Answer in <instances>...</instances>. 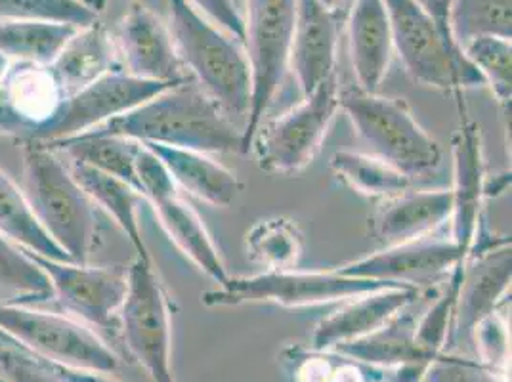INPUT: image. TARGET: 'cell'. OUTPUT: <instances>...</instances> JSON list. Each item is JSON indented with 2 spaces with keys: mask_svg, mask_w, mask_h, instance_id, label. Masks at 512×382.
Here are the masks:
<instances>
[{
  "mask_svg": "<svg viewBox=\"0 0 512 382\" xmlns=\"http://www.w3.org/2000/svg\"><path fill=\"white\" fill-rule=\"evenodd\" d=\"M88 132L209 155L241 151L243 136L222 107L192 79L163 90L125 115Z\"/></svg>",
  "mask_w": 512,
  "mask_h": 382,
  "instance_id": "1",
  "label": "cell"
},
{
  "mask_svg": "<svg viewBox=\"0 0 512 382\" xmlns=\"http://www.w3.org/2000/svg\"><path fill=\"white\" fill-rule=\"evenodd\" d=\"M22 191L50 239L75 264H88L98 239V207L64 157L41 142H23Z\"/></svg>",
  "mask_w": 512,
  "mask_h": 382,
  "instance_id": "2",
  "label": "cell"
},
{
  "mask_svg": "<svg viewBox=\"0 0 512 382\" xmlns=\"http://www.w3.org/2000/svg\"><path fill=\"white\" fill-rule=\"evenodd\" d=\"M169 31L188 77L232 119H247L251 69L245 52L190 0H169Z\"/></svg>",
  "mask_w": 512,
  "mask_h": 382,
  "instance_id": "3",
  "label": "cell"
},
{
  "mask_svg": "<svg viewBox=\"0 0 512 382\" xmlns=\"http://www.w3.org/2000/svg\"><path fill=\"white\" fill-rule=\"evenodd\" d=\"M339 104L371 155L407 178L428 176L442 165L440 144L415 121L406 102L352 86L339 94Z\"/></svg>",
  "mask_w": 512,
  "mask_h": 382,
  "instance_id": "4",
  "label": "cell"
},
{
  "mask_svg": "<svg viewBox=\"0 0 512 382\" xmlns=\"http://www.w3.org/2000/svg\"><path fill=\"white\" fill-rule=\"evenodd\" d=\"M0 335L39 360L113 375L121 358L79 319L0 300Z\"/></svg>",
  "mask_w": 512,
  "mask_h": 382,
  "instance_id": "5",
  "label": "cell"
},
{
  "mask_svg": "<svg viewBox=\"0 0 512 382\" xmlns=\"http://www.w3.org/2000/svg\"><path fill=\"white\" fill-rule=\"evenodd\" d=\"M392 44L407 75L421 85L455 92L461 98L470 86H486L463 50L415 0H384Z\"/></svg>",
  "mask_w": 512,
  "mask_h": 382,
  "instance_id": "6",
  "label": "cell"
},
{
  "mask_svg": "<svg viewBox=\"0 0 512 382\" xmlns=\"http://www.w3.org/2000/svg\"><path fill=\"white\" fill-rule=\"evenodd\" d=\"M295 18L297 0H247L243 41L251 69V107L241 130V153H249L256 130L285 81Z\"/></svg>",
  "mask_w": 512,
  "mask_h": 382,
  "instance_id": "7",
  "label": "cell"
},
{
  "mask_svg": "<svg viewBox=\"0 0 512 382\" xmlns=\"http://www.w3.org/2000/svg\"><path fill=\"white\" fill-rule=\"evenodd\" d=\"M125 300L117 323L130 356L153 382H174L171 300L153 260L134 258L127 270Z\"/></svg>",
  "mask_w": 512,
  "mask_h": 382,
  "instance_id": "8",
  "label": "cell"
},
{
  "mask_svg": "<svg viewBox=\"0 0 512 382\" xmlns=\"http://www.w3.org/2000/svg\"><path fill=\"white\" fill-rule=\"evenodd\" d=\"M394 283L375 279L346 277L333 272H297V270H266L264 274L251 277H230L218 289L201 295L207 308L243 306L272 302L283 308H306L329 302H342L360 297Z\"/></svg>",
  "mask_w": 512,
  "mask_h": 382,
  "instance_id": "9",
  "label": "cell"
},
{
  "mask_svg": "<svg viewBox=\"0 0 512 382\" xmlns=\"http://www.w3.org/2000/svg\"><path fill=\"white\" fill-rule=\"evenodd\" d=\"M339 94L335 75L304 96L299 106L268 125H260L251 142L258 167L274 174H295L306 169L318 155L341 109Z\"/></svg>",
  "mask_w": 512,
  "mask_h": 382,
  "instance_id": "10",
  "label": "cell"
},
{
  "mask_svg": "<svg viewBox=\"0 0 512 382\" xmlns=\"http://www.w3.org/2000/svg\"><path fill=\"white\" fill-rule=\"evenodd\" d=\"M171 86L174 85L144 81L125 71H111L75 94L62 98L58 106L37 123L29 140L54 144L85 134L125 115Z\"/></svg>",
  "mask_w": 512,
  "mask_h": 382,
  "instance_id": "11",
  "label": "cell"
},
{
  "mask_svg": "<svg viewBox=\"0 0 512 382\" xmlns=\"http://www.w3.org/2000/svg\"><path fill=\"white\" fill-rule=\"evenodd\" d=\"M43 270L52 300L85 325L109 329L117 321V312L127 295V270L62 262L27 251Z\"/></svg>",
  "mask_w": 512,
  "mask_h": 382,
  "instance_id": "12",
  "label": "cell"
},
{
  "mask_svg": "<svg viewBox=\"0 0 512 382\" xmlns=\"http://www.w3.org/2000/svg\"><path fill=\"white\" fill-rule=\"evenodd\" d=\"M111 39L119 65L128 75L163 85H180L190 79L172 43L169 25L150 8H130Z\"/></svg>",
  "mask_w": 512,
  "mask_h": 382,
  "instance_id": "13",
  "label": "cell"
},
{
  "mask_svg": "<svg viewBox=\"0 0 512 382\" xmlns=\"http://www.w3.org/2000/svg\"><path fill=\"white\" fill-rule=\"evenodd\" d=\"M467 256L457 245L449 241H428L417 239L402 245L386 247L375 255L363 256L360 260L348 262L335 272L346 277L375 279L394 285H430L451 274Z\"/></svg>",
  "mask_w": 512,
  "mask_h": 382,
  "instance_id": "14",
  "label": "cell"
},
{
  "mask_svg": "<svg viewBox=\"0 0 512 382\" xmlns=\"http://www.w3.org/2000/svg\"><path fill=\"white\" fill-rule=\"evenodd\" d=\"M511 239L488 249L470 251L463 262V279L453 312L449 340H469L474 325L493 314L511 289Z\"/></svg>",
  "mask_w": 512,
  "mask_h": 382,
  "instance_id": "15",
  "label": "cell"
},
{
  "mask_svg": "<svg viewBox=\"0 0 512 382\" xmlns=\"http://www.w3.org/2000/svg\"><path fill=\"white\" fill-rule=\"evenodd\" d=\"M453 213L451 241L465 256H469L474 237L484 224L486 172L480 128L467 117L453 134Z\"/></svg>",
  "mask_w": 512,
  "mask_h": 382,
  "instance_id": "16",
  "label": "cell"
},
{
  "mask_svg": "<svg viewBox=\"0 0 512 382\" xmlns=\"http://www.w3.org/2000/svg\"><path fill=\"white\" fill-rule=\"evenodd\" d=\"M342 20V16L327 10L320 0H297L289 67L297 77L302 98L337 75Z\"/></svg>",
  "mask_w": 512,
  "mask_h": 382,
  "instance_id": "17",
  "label": "cell"
},
{
  "mask_svg": "<svg viewBox=\"0 0 512 382\" xmlns=\"http://www.w3.org/2000/svg\"><path fill=\"white\" fill-rule=\"evenodd\" d=\"M419 297V287L394 285L350 298V302L316 325L310 348L329 350L342 342L362 339L383 327L386 321L400 314L407 306L415 304Z\"/></svg>",
  "mask_w": 512,
  "mask_h": 382,
  "instance_id": "18",
  "label": "cell"
},
{
  "mask_svg": "<svg viewBox=\"0 0 512 382\" xmlns=\"http://www.w3.org/2000/svg\"><path fill=\"white\" fill-rule=\"evenodd\" d=\"M350 60L365 92H379L388 73L394 44L384 0H354L348 10Z\"/></svg>",
  "mask_w": 512,
  "mask_h": 382,
  "instance_id": "19",
  "label": "cell"
},
{
  "mask_svg": "<svg viewBox=\"0 0 512 382\" xmlns=\"http://www.w3.org/2000/svg\"><path fill=\"white\" fill-rule=\"evenodd\" d=\"M451 190L406 191L386 199L375 216V235L386 245L425 239L451 220Z\"/></svg>",
  "mask_w": 512,
  "mask_h": 382,
  "instance_id": "20",
  "label": "cell"
},
{
  "mask_svg": "<svg viewBox=\"0 0 512 382\" xmlns=\"http://www.w3.org/2000/svg\"><path fill=\"white\" fill-rule=\"evenodd\" d=\"M46 69L62 98L75 94L111 71H123L119 69L113 39L100 22L77 29Z\"/></svg>",
  "mask_w": 512,
  "mask_h": 382,
  "instance_id": "21",
  "label": "cell"
},
{
  "mask_svg": "<svg viewBox=\"0 0 512 382\" xmlns=\"http://www.w3.org/2000/svg\"><path fill=\"white\" fill-rule=\"evenodd\" d=\"M144 146H148L163 161L176 186L184 188L207 205L226 209L243 190V184L234 170L226 169L222 163L214 161L209 153L161 144Z\"/></svg>",
  "mask_w": 512,
  "mask_h": 382,
  "instance_id": "22",
  "label": "cell"
},
{
  "mask_svg": "<svg viewBox=\"0 0 512 382\" xmlns=\"http://www.w3.org/2000/svg\"><path fill=\"white\" fill-rule=\"evenodd\" d=\"M413 306V304H411ZM407 306L400 314H396L390 321L377 331L365 335L362 339L342 342L335 346V352L344 358L360 361L365 365L381 367V369H398L409 367L417 373H425L428 363L427 356L421 352L415 340L417 331V316L409 312Z\"/></svg>",
  "mask_w": 512,
  "mask_h": 382,
  "instance_id": "23",
  "label": "cell"
},
{
  "mask_svg": "<svg viewBox=\"0 0 512 382\" xmlns=\"http://www.w3.org/2000/svg\"><path fill=\"white\" fill-rule=\"evenodd\" d=\"M65 163L75 176V180L79 182V186L92 199V203L109 218H113L121 232L127 235L136 256L142 260H153L140 228V207L146 203L144 195L136 188L128 186L127 182L113 178L100 170L90 169L69 159Z\"/></svg>",
  "mask_w": 512,
  "mask_h": 382,
  "instance_id": "24",
  "label": "cell"
},
{
  "mask_svg": "<svg viewBox=\"0 0 512 382\" xmlns=\"http://www.w3.org/2000/svg\"><path fill=\"white\" fill-rule=\"evenodd\" d=\"M150 207L176 249L190 258L205 276L218 285H224L230 279L207 226L184 199L172 195L151 203Z\"/></svg>",
  "mask_w": 512,
  "mask_h": 382,
  "instance_id": "25",
  "label": "cell"
},
{
  "mask_svg": "<svg viewBox=\"0 0 512 382\" xmlns=\"http://www.w3.org/2000/svg\"><path fill=\"white\" fill-rule=\"evenodd\" d=\"M46 146L58 151L69 161L81 163L90 169L100 170L113 178H119L127 182L128 186L140 191L138 176H136V157L142 148L140 142L121 138V136L85 132L54 144H46Z\"/></svg>",
  "mask_w": 512,
  "mask_h": 382,
  "instance_id": "26",
  "label": "cell"
},
{
  "mask_svg": "<svg viewBox=\"0 0 512 382\" xmlns=\"http://www.w3.org/2000/svg\"><path fill=\"white\" fill-rule=\"evenodd\" d=\"M79 27L56 22L0 23V58L48 67Z\"/></svg>",
  "mask_w": 512,
  "mask_h": 382,
  "instance_id": "27",
  "label": "cell"
},
{
  "mask_svg": "<svg viewBox=\"0 0 512 382\" xmlns=\"http://www.w3.org/2000/svg\"><path fill=\"white\" fill-rule=\"evenodd\" d=\"M0 234L33 255L71 262L31 211L22 188L0 172Z\"/></svg>",
  "mask_w": 512,
  "mask_h": 382,
  "instance_id": "28",
  "label": "cell"
},
{
  "mask_svg": "<svg viewBox=\"0 0 512 382\" xmlns=\"http://www.w3.org/2000/svg\"><path fill=\"white\" fill-rule=\"evenodd\" d=\"M331 169L342 182L365 197L390 199L406 193L413 186V180L404 172L367 153L337 151L331 157Z\"/></svg>",
  "mask_w": 512,
  "mask_h": 382,
  "instance_id": "29",
  "label": "cell"
},
{
  "mask_svg": "<svg viewBox=\"0 0 512 382\" xmlns=\"http://www.w3.org/2000/svg\"><path fill=\"white\" fill-rule=\"evenodd\" d=\"M304 249L299 226L289 218H266L247 234V253L256 264L279 272L295 270Z\"/></svg>",
  "mask_w": 512,
  "mask_h": 382,
  "instance_id": "30",
  "label": "cell"
},
{
  "mask_svg": "<svg viewBox=\"0 0 512 382\" xmlns=\"http://www.w3.org/2000/svg\"><path fill=\"white\" fill-rule=\"evenodd\" d=\"M511 0H453L449 10V31L463 48L478 37H499L511 41Z\"/></svg>",
  "mask_w": 512,
  "mask_h": 382,
  "instance_id": "31",
  "label": "cell"
},
{
  "mask_svg": "<svg viewBox=\"0 0 512 382\" xmlns=\"http://www.w3.org/2000/svg\"><path fill=\"white\" fill-rule=\"evenodd\" d=\"M0 298L14 304L52 300L50 281L39 264L10 239L0 234Z\"/></svg>",
  "mask_w": 512,
  "mask_h": 382,
  "instance_id": "32",
  "label": "cell"
},
{
  "mask_svg": "<svg viewBox=\"0 0 512 382\" xmlns=\"http://www.w3.org/2000/svg\"><path fill=\"white\" fill-rule=\"evenodd\" d=\"M463 54L478 69L484 83L505 111H511L512 46L499 37H478L465 44Z\"/></svg>",
  "mask_w": 512,
  "mask_h": 382,
  "instance_id": "33",
  "label": "cell"
},
{
  "mask_svg": "<svg viewBox=\"0 0 512 382\" xmlns=\"http://www.w3.org/2000/svg\"><path fill=\"white\" fill-rule=\"evenodd\" d=\"M0 18L12 22H56L88 27L98 14L79 0H0Z\"/></svg>",
  "mask_w": 512,
  "mask_h": 382,
  "instance_id": "34",
  "label": "cell"
},
{
  "mask_svg": "<svg viewBox=\"0 0 512 382\" xmlns=\"http://www.w3.org/2000/svg\"><path fill=\"white\" fill-rule=\"evenodd\" d=\"M469 340L476 344V352H478L476 360L497 373L507 375V363L511 354V344H509L511 335H509L507 321L499 314V310L480 319L474 325Z\"/></svg>",
  "mask_w": 512,
  "mask_h": 382,
  "instance_id": "35",
  "label": "cell"
},
{
  "mask_svg": "<svg viewBox=\"0 0 512 382\" xmlns=\"http://www.w3.org/2000/svg\"><path fill=\"white\" fill-rule=\"evenodd\" d=\"M423 382H507V375L497 373L469 356L442 352L428 363Z\"/></svg>",
  "mask_w": 512,
  "mask_h": 382,
  "instance_id": "36",
  "label": "cell"
},
{
  "mask_svg": "<svg viewBox=\"0 0 512 382\" xmlns=\"http://www.w3.org/2000/svg\"><path fill=\"white\" fill-rule=\"evenodd\" d=\"M339 360L341 356L337 352L327 354L325 350L302 346H289L283 352L293 382H333Z\"/></svg>",
  "mask_w": 512,
  "mask_h": 382,
  "instance_id": "37",
  "label": "cell"
},
{
  "mask_svg": "<svg viewBox=\"0 0 512 382\" xmlns=\"http://www.w3.org/2000/svg\"><path fill=\"white\" fill-rule=\"evenodd\" d=\"M136 176H138L140 193L144 195L148 205L172 195H178L176 193L178 186L174 184L171 172L163 165V161L144 144L136 157Z\"/></svg>",
  "mask_w": 512,
  "mask_h": 382,
  "instance_id": "38",
  "label": "cell"
},
{
  "mask_svg": "<svg viewBox=\"0 0 512 382\" xmlns=\"http://www.w3.org/2000/svg\"><path fill=\"white\" fill-rule=\"evenodd\" d=\"M4 377L0 382H64L52 363L39 360L12 342L8 354L0 361Z\"/></svg>",
  "mask_w": 512,
  "mask_h": 382,
  "instance_id": "39",
  "label": "cell"
},
{
  "mask_svg": "<svg viewBox=\"0 0 512 382\" xmlns=\"http://www.w3.org/2000/svg\"><path fill=\"white\" fill-rule=\"evenodd\" d=\"M37 121L27 117L20 107L14 104L10 92L4 83H0V134L14 136L20 140H29Z\"/></svg>",
  "mask_w": 512,
  "mask_h": 382,
  "instance_id": "40",
  "label": "cell"
},
{
  "mask_svg": "<svg viewBox=\"0 0 512 382\" xmlns=\"http://www.w3.org/2000/svg\"><path fill=\"white\" fill-rule=\"evenodd\" d=\"M193 6L205 14L220 29L243 41V18L237 12L234 0H190Z\"/></svg>",
  "mask_w": 512,
  "mask_h": 382,
  "instance_id": "41",
  "label": "cell"
},
{
  "mask_svg": "<svg viewBox=\"0 0 512 382\" xmlns=\"http://www.w3.org/2000/svg\"><path fill=\"white\" fill-rule=\"evenodd\" d=\"M428 16L438 23V27L448 33L451 37V31H449V10H451V2L453 0H415ZM453 39V37H451Z\"/></svg>",
  "mask_w": 512,
  "mask_h": 382,
  "instance_id": "42",
  "label": "cell"
},
{
  "mask_svg": "<svg viewBox=\"0 0 512 382\" xmlns=\"http://www.w3.org/2000/svg\"><path fill=\"white\" fill-rule=\"evenodd\" d=\"M56 373L64 379V382H123L113 379L106 373H94V371H81V369H67L60 365H52Z\"/></svg>",
  "mask_w": 512,
  "mask_h": 382,
  "instance_id": "43",
  "label": "cell"
},
{
  "mask_svg": "<svg viewBox=\"0 0 512 382\" xmlns=\"http://www.w3.org/2000/svg\"><path fill=\"white\" fill-rule=\"evenodd\" d=\"M320 2L327 10H331V12L339 14L342 18H346L354 0H320Z\"/></svg>",
  "mask_w": 512,
  "mask_h": 382,
  "instance_id": "44",
  "label": "cell"
},
{
  "mask_svg": "<svg viewBox=\"0 0 512 382\" xmlns=\"http://www.w3.org/2000/svg\"><path fill=\"white\" fill-rule=\"evenodd\" d=\"M79 2H83L90 10H94L98 16L106 10L107 6V0H79Z\"/></svg>",
  "mask_w": 512,
  "mask_h": 382,
  "instance_id": "45",
  "label": "cell"
},
{
  "mask_svg": "<svg viewBox=\"0 0 512 382\" xmlns=\"http://www.w3.org/2000/svg\"><path fill=\"white\" fill-rule=\"evenodd\" d=\"M10 346H12V342L6 339V337H2V335H0V361L4 360V356L8 354Z\"/></svg>",
  "mask_w": 512,
  "mask_h": 382,
  "instance_id": "46",
  "label": "cell"
},
{
  "mask_svg": "<svg viewBox=\"0 0 512 382\" xmlns=\"http://www.w3.org/2000/svg\"><path fill=\"white\" fill-rule=\"evenodd\" d=\"M4 65H6V60H4V58H0V75L4 73Z\"/></svg>",
  "mask_w": 512,
  "mask_h": 382,
  "instance_id": "47",
  "label": "cell"
},
{
  "mask_svg": "<svg viewBox=\"0 0 512 382\" xmlns=\"http://www.w3.org/2000/svg\"><path fill=\"white\" fill-rule=\"evenodd\" d=\"M235 4H237V0H234Z\"/></svg>",
  "mask_w": 512,
  "mask_h": 382,
  "instance_id": "48",
  "label": "cell"
},
{
  "mask_svg": "<svg viewBox=\"0 0 512 382\" xmlns=\"http://www.w3.org/2000/svg\"><path fill=\"white\" fill-rule=\"evenodd\" d=\"M417 382H423V381H417Z\"/></svg>",
  "mask_w": 512,
  "mask_h": 382,
  "instance_id": "49",
  "label": "cell"
}]
</instances>
